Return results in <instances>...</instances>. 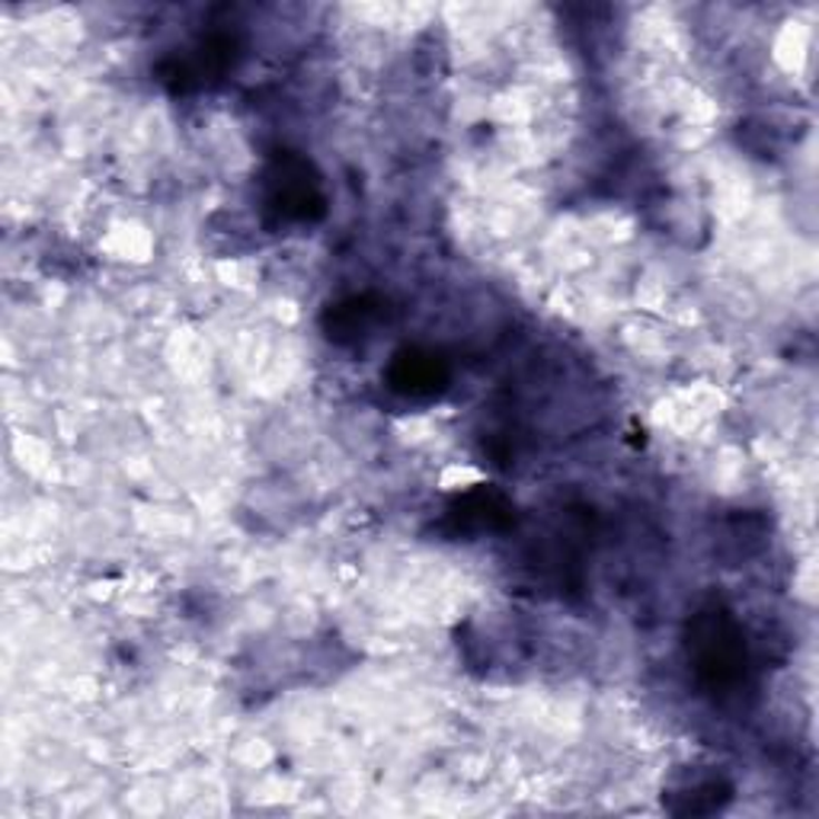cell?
I'll return each mask as SVG.
<instances>
[{
	"label": "cell",
	"instance_id": "obj_1",
	"mask_svg": "<svg viewBox=\"0 0 819 819\" xmlns=\"http://www.w3.org/2000/svg\"><path fill=\"white\" fill-rule=\"evenodd\" d=\"M442 378H445L442 365H438L433 356H420V353L404 356L397 362V368H394V382H397V387H404L410 394L435 391Z\"/></svg>",
	"mask_w": 819,
	"mask_h": 819
}]
</instances>
